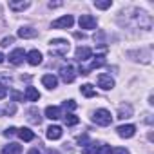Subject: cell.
<instances>
[{
  "instance_id": "obj_36",
  "label": "cell",
  "mask_w": 154,
  "mask_h": 154,
  "mask_svg": "<svg viewBox=\"0 0 154 154\" xmlns=\"http://www.w3.org/2000/svg\"><path fill=\"white\" fill-rule=\"evenodd\" d=\"M4 58H6V56H4L2 53H0V63H2V62H4Z\"/></svg>"
},
{
  "instance_id": "obj_20",
  "label": "cell",
  "mask_w": 154,
  "mask_h": 154,
  "mask_svg": "<svg viewBox=\"0 0 154 154\" xmlns=\"http://www.w3.org/2000/svg\"><path fill=\"white\" fill-rule=\"evenodd\" d=\"M80 93H82L84 96H87V98H93V96H96V89H94L91 84H85V85H82V87H80Z\"/></svg>"
},
{
  "instance_id": "obj_27",
  "label": "cell",
  "mask_w": 154,
  "mask_h": 154,
  "mask_svg": "<svg viewBox=\"0 0 154 154\" xmlns=\"http://www.w3.org/2000/svg\"><path fill=\"white\" fill-rule=\"evenodd\" d=\"M15 42V36H6V38H2V42H0V45L2 47H8L9 44H13Z\"/></svg>"
},
{
  "instance_id": "obj_13",
  "label": "cell",
  "mask_w": 154,
  "mask_h": 154,
  "mask_svg": "<svg viewBox=\"0 0 154 154\" xmlns=\"http://www.w3.org/2000/svg\"><path fill=\"white\" fill-rule=\"evenodd\" d=\"M24 96H26L27 102H38V100H40V93H38V89H35V87H31V85L26 89Z\"/></svg>"
},
{
  "instance_id": "obj_19",
  "label": "cell",
  "mask_w": 154,
  "mask_h": 154,
  "mask_svg": "<svg viewBox=\"0 0 154 154\" xmlns=\"http://www.w3.org/2000/svg\"><path fill=\"white\" fill-rule=\"evenodd\" d=\"M103 65H105V56H103V54H98V56L91 62V65H89V69H87V74H89V71L98 69V67H103Z\"/></svg>"
},
{
  "instance_id": "obj_31",
  "label": "cell",
  "mask_w": 154,
  "mask_h": 154,
  "mask_svg": "<svg viewBox=\"0 0 154 154\" xmlns=\"http://www.w3.org/2000/svg\"><path fill=\"white\" fill-rule=\"evenodd\" d=\"M15 111H17V107H15V105H6V109H4V112H6V114H15Z\"/></svg>"
},
{
  "instance_id": "obj_25",
  "label": "cell",
  "mask_w": 154,
  "mask_h": 154,
  "mask_svg": "<svg viewBox=\"0 0 154 154\" xmlns=\"http://www.w3.org/2000/svg\"><path fill=\"white\" fill-rule=\"evenodd\" d=\"M96 154H112V147L111 145H100L96 149Z\"/></svg>"
},
{
  "instance_id": "obj_18",
  "label": "cell",
  "mask_w": 154,
  "mask_h": 154,
  "mask_svg": "<svg viewBox=\"0 0 154 154\" xmlns=\"http://www.w3.org/2000/svg\"><path fill=\"white\" fill-rule=\"evenodd\" d=\"M36 35H38V31L33 29V27H20L18 29V36L20 38H35Z\"/></svg>"
},
{
  "instance_id": "obj_29",
  "label": "cell",
  "mask_w": 154,
  "mask_h": 154,
  "mask_svg": "<svg viewBox=\"0 0 154 154\" xmlns=\"http://www.w3.org/2000/svg\"><path fill=\"white\" fill-rule=\"evenodd\" d=\"M17 131H18L17 127H9V129H6V131H4V136H6V138H11V136H15V134H17Z\"/></svg>"
},
{
  "instance_id": "obj_26",
  "label": "cell",
  "mask_w": 154,
  "mask_h": 154,
  "mask_svg": "<svg viewBox=\"0 0 154 154\" xmlns=\"http://www.w3.org/2000/svg\"><path fill=\"white\" fill-rule=\"evenodd\" d=\"M96 145L94 143H89V145H84V154H96Z\"/></svg>"
},
{
  "instance_id": "obj_12",
  "label": "cell",
  "mask_w": 154,
  "mask_h": 154,
  "mask_svg": "<svg viewBox=\"0 0 154 154\" xmlns=\"http://www.w3.org/2000/svg\"><path fill=\"white\" fill-rule=\"evenodd\" d=\"M62 134H63V131H62L60 125H51V127L47 129V132H45V136H47L49 140H60Z\"/></svg>"
},
{
  "instance_id": "obj_10",
  "label": "cell",
  "mask_w": 154,
  "mask_h": 154,
  "mask_svg": "<svg viewBox=\"0 0 154 154\" xmlns=\"http://www.w3.org/2000/svg\"><path fill=\"white\" fill-rule=\"evenodd\" d=\"M8 58H9V62H11L13 65H20V63H24L26 53H24V49H15V51H11V54H9Z\"/></svg>"
},
{
  "instance_id": "obj_6",
  "label": "cell",
  "mask_w": 154,
  "mask_h": 154,
  "mask_svg": "<svg viewBox=\"0 0 154 154\" xmlns=\"http://www.w3.org/2000/svg\"><path fill=\"white\" fill-rule=\"evenodd\" d=\"M78 24L82 29H96V26H98V22L93 15H82L78 18Z\"/></svg>"
},
{
  "instance_id": "obj_16",
  "label": "cell",
  "mask_w": 154,
  "mask_h": 154,
  "mask_svg": "<svg viewBox=\"0 0 154 154\" xmlns=\"http://www.w3.org/2000/svg\"><path fill=\"white\" fill-rule=\"evenodd\" d=\"M29 8V2L26 0H11L9 2V9H13V11H24V9H27Z\"/></svg>"
},
{
  "instance_id": "obj_8",
  "label": "cell",
  "mask_w": 154,
  "mask_h": 154,
  "mask_svg": "<svg viewBox=\"0 0 154 154\" xmlns=\"http://www.w3.org/2000/svg\"><path fill=\"white\" fill-rule=\"evenodd\" d=\"M26 60L29 65H40L42 63V53L38 49H33V51L26 53Z\"/></svg>"
},
{
  "instance_id": "obj_28",
  "label": "cell",
  "mask_w": 154,
  "mask_h": 154,
  "mask_svg": "<svg viewBox=\"0 0 154 154\" xmlns=\"http://www.w3.org/2000/svg\"><path fill=\"white\" fill-rule=\"evenodd\" d=\"M63 107L69 109V111H74L76 109V102L74 100H67V102H63Z\"/></svg>"
},
{
  "instance_id": "obj_17",
  "label": "cell",
  "mask_w": 154,
  "mask_h": 154,
  "mask_svg": "<svg viewBox=\"0 0 154 154\" xmlns=\"http://www.w3.org/2000/svg\"><path fill=\"white\" fill-rule=\"evenodd\" d=\"M20 152H22V145L18 143H9L0 150V154H20Z\"/></svg>"
},
{
  "instance_id": "obj_30",
  "label": "cell",
  "mask_w": 154,
  "mask_h": 154,
  "mask_svg": "<svg viewBox=\"0 0 154 154\" xmlns=\"http://www.w3.org/2000/svg\"><path fill=\"white\" fill-rule=\"evenodd\" d=\"M6 96H8V87L0 84V100H2V98H6Z\"/></svg>"
},
{
  "instance_id": "obj_34",
  "label": "cell",
  "mask_w": 154,
  "mask_h": 154,
  "mask_svg": "<svg viewBox=\"0 0 154 154\" xmlns=\"http://www.w3.org/2000/svg\"><path fill=\"white\" fill-rule=\"evenodd\" d=\"M47 154H60V152H58V150H54V149H49V150H47Z\"/></svg>"
},
{
  "instance_id": "obj_3",
  "label": "cell",
  "mask_w": 154,
  "mask_h": 154,
  "mask_svg": "<svg viewBox=\"0 0 154 154\" xmlns=\"http://www.w3.org/2000/svg\"><path fill=\"white\" fill-rule=\"evenodd\" d=\"M72 24H74L72 15H63V17H60L58 20H54V22L51 24V27H53V29H69V27H72Z\"/></svg>"
},
{
  "instance_id": "obj_22",
  "label": "cell",
  "mask_w": 154,
  "mask_h": 154,
  "mask_svg": "<svg viewBox=\"0 0 154 154\" xmlns=\"http://www.w3.org/2000/svg\"><path fill=\"white\" fill-rule=\"evenodd\" d=\"M131 114H132V107L131 105H127V107H120V111H118V118H131Z\"/></svg>"
},
{
  "instance_id": "obj_32",
  "label": "cell",
  "mask_w": 154,
  "mask_h": 154,
  "mask_svg": "<svg viewBox=\"0 0 154 154\" xmlns=\"http://www.w3.org/2000/svg\"><path fill=\"white\" fill-rule=\"evenodd\" d=\"M112 154H131L127 149H123V147H120V149H116V150H112Z\"/></svg>"
},
{
  "instance_id": "obj_24",
  "label": "cell",
  "mask_w": 154,
  "mask_h": 154,
  "mask_svg": "<svg viewBox=\"0 0 154 154\" xmlns=\"http://www.w3.org/2000/svg\"><path fill=\"white\" fill-rule=\"evenodd\" d=\"M29 122H31V123H40V122H42V118H40V114H38L36 109H31V111H29Z\"/></svg>"
},
{
  "instance_id": "obj_33",
  "label": "cell",
  "mask_w": 154,
  "mask_h": 154,
  "mask_svg": "<svg viewBox=\"0 0 154 154\" xmlns=\"http://www.w3.org/2000/svg\"><path fill=\"white\" fill-rule=\"evenodd\" d=\"M27 154H40V150H38V149H31Z\"/></svg>"
},
{
  "instance_id": "obj_1",
  "label": "cell",
  "mask_w": 154,
  "mask_h": 154,
  "mask_svg": "<svg viewBox=\"0 0 154 154\" xmlns=\"http://www.w3.org/2000/svg\"><path fill=\"white\" fill-rule=\"evenodd\" d=\"M49 47H51V54H60L63 56L67 51H69V42L63 40V38H54L49 42Z\"/></svg>"
},
{
  "instance_id": "obj_2",
  "label": "cell",
  "mask_w": 154,
  "mask_h": 154,
  "mask_svg": "<svg viewBox=\"0 0 154 154\" xmlns=\"http://www.w3.org/2000/svg\"><path fill=\"white\" fill-rule=\"evenodd\" d=\"M93 122H94L96 125L107 127V125H111L112 116H111V112H109L107 109H98V111H94V114H93Z\"/></svg>"
},
{
  "instance_id": "obj_21",
  "label": "cell",
  "mask_w": 154,
  "mask_h": 154,
  "mask_svg": "<svg viewBox=\"0 0 154 154\" xmlns=\"http://www.w3.org/2000/svg\"><path fill=\"white\" fill-rule=\"evenodd\" d=\"M63 123H65L67 127H71V125H76V123H78V116H74L72 112H67V114L63 116Z\"/></svg>"
},
{
  "instance_id": "obj_5",
  "label": "cell",
  "mask_w": 154,
  "mask_h": 154,
  "mask_svg": "<svg viewBox=\"0 0 154 154\" xmlns=\"http://www.w3.org/2000/svg\"><path fill=\"white\" fill-rule=\"evenodd\" d=\"M96 82H98V87L103 89V91H111L114 87V80L111 78V74H105V72L98 74V80Z\"/></svg>"
},
{
  "instance_id": "obj_9",
  "label": "cell",
  "mask_w": 154,
  "mask_h": 154,
  "mask_svg": "<svg viewBox=\"0 0 154 154\" xmlns=\"http://www.w3.org/2000/svg\"><path fill=\"white\" fill-rule=\"evenodd\" d=\"M93 56V51L91 47H85V45H80V47H76V60L78 62H85Z\"/></svg>"
},
{
  "instance_id": "obj_11",
  "label": "cell",
  "mask_w": 154,
  "mask_h": 154,
  "mask_svg": "<svg viewBox=\"0 0 154 154\" xmlns=\"http://www.w3.org/2000/svg\"><path fill=\"white\" fill-rule=\"evenodd\" d=\"M42 84H44V87H47V89H56L58 78H56L54 74H44V76H42Z\"/></svg>"
},
{
  "instance_id": "obj_14",
  "label": "cell",
  "mask_w": 154,
  "mask_h": 154,
  "mask_svg": "<svg viewBox=\"0 0 154 154\" xmlns=\"http://www.w3.org/2000/svg\"><path fill=\"white\" fill-rule=\"evenodd\" d=\"M60 116H62L60 107H56V105H49V107L45 109V118H49V120H58Z\"/></svg>"
},
{
  "instance_id": "obj_15",
  "label": "cell",
  "mask_w": 154,
  "mask_h": 154,
  "mask_svg": "<svg viewBox=\"0 0 154 154\" xmlns=\"http://www.w3.org/2000/svg\"><path fill=\"white\" fill-rule=\"evenodd\" d=\"M17 134H18V138H20V140H24V141H31V140H35V132H33L31 129H27V127L18 129V131H17Z\"/></svg>"
},
{
  "instance_id": "obj_35",
  "label": "cell",
  "mask_w": 154,
  "mask_h": 154,
  "mask_svg": "<svg viewBox=\"0 0 154 154\" xmlns=\"http://www.w3.org/2000/svg\"><path fill=\"white\" fill-rule=\"evenodd\" d=\"M13 98H15V100H20V98H22V96H20V94H18V93H13Z\"/></svg>"
},
{
  "instance_id": "obj_7",
  "label": "cell",
  "mask_w": 154,
  "mask_h": 154,
  "mask_svg": "<svg viewBox=\"0 0 154 154\" xmlns=\"http://www.w3.org/2000/svg\"><path fill=\"white\" fill-rule=\"evenodd\" d=\"M116 131H118V136H120V138H132V136L136 134V127H134L132 123H127V125H120Z\"/></svg>"
},
{
  "instance_id": "obj_23",
  "label": "cell",
  "mask_w": 154,
  "mask_h": 154,
  "mask_svg": "<svg viewBox=\"0 0 154 154\" xmlns=\"http://www.w3.org/2000/svg\"><path fill=\"white\" fill-rule=\"evenodd\" d=\"M111 6H112L111 0H94V8L98 9H109Z\"/></svg>"
},
{
  "instance_id": "obj_4",
  "label": "cell",
  "mask_w": 154,
  "mask_h": 154,
  "mask_svg": "<svg viewBox=\"0 0 154 154\" xmlns=\"http://www.w3.org/2000/svg\"><path fill=\"white\" fill-rule=\"evenodd\" d=\"M60 78H62L65 84L74 82V78H76V69H74L72 65H65V67H62V69H60Z\"/></svg>"
}]
</instances>
